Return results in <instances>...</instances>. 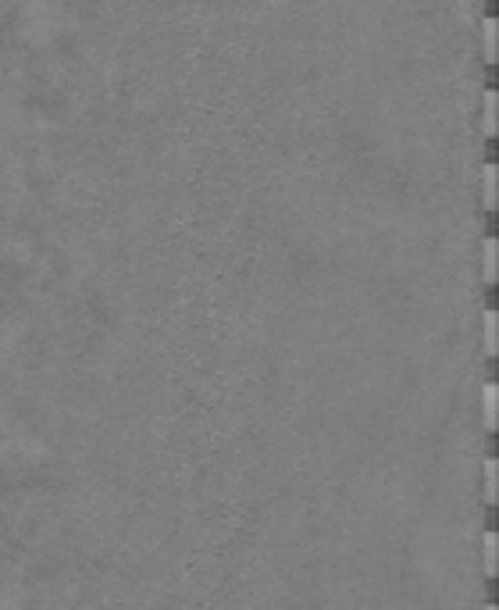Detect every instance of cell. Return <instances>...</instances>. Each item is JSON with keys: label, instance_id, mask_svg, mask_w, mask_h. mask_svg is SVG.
I'll use <instances>...</instances> for the list:
<instances>
[{"label": "cell", "instance_id": "cell-4", "mask_svg": "<svg viewBox=\"0 0 499 610\" xmlns=\"http://www.w3.org/2000/svg\"><path fill=\"white\" fill-rule=\"evenodd\" d=\"M482 50H485L489 65H496V18H485L482 22Z\"/></svg>", "mask_w": 499, "mask_h": 610}, {"label": "cell", "instance_id": "cell-6", "mask_svg": "<svg viewBox=\"0 0 499 610\" xmlns=\"http://www.w3.org/2000/svg\"><path fill=\"white\" fill-rule=\"evenodd\" d=\"M482 132L492 139L496 136V90L485 93V111H482Z\"/></svg>", "mask_w": 499, "mask_h": 610}, {"label": "cell", "instance_id": "cell-2", "mask_svg": "<svg viewBox=\"0 0 499 610\" xmlns=\"http://www.w3.org/2000/svg\"><path fill=\"white\" fill-rule=\"evenodd\" d=\"M482 204L485 211H496V164L482 168Z\"/></svg>", "mask_w": 499, "mask_h": 610}, {"label": "cell", "instance_id": "cell-7", "mask_svg": "<svg viewBox=\"0 0 499 610\" xmlns=\"http://www.w3.org/2000/svg\"><path fill=\"white\" fill-rule=\"evenodd\" d=\"M485 357H496V311H485Z\"/></svg>", "mask_w": 499, "mask_h": 610}, {"label": "cell", "instance_id": "cell-3", "mask_svg": "<svg viewBox=\"0 0 499 610\" xmlns=\"http://www.w3.org/2000/svg\"><path fill=\"white\" fill-rule=\"evenodd\" d=\"M482 279H485V286L496 282V239L492 236L482 243Z\"/></svg>", "mask_w": 499, "mask_h": 610}, {"label": "cell", "instance_id": "cell-5", "mask_svg": "<svg viewBox=\"0 0 499 610\" xmlns=\"http://www.w3.org/2000/svg\"><path fill=\"white\" fill-rule=\"evenodd\" d=\"M482 550H485V557H482V567H485V578H496V532H485V539H482Z\"/></svg>", "mask_w": 499, "mask_h": 610}, {"label": "cell", "instance_id": "cell-9", "mask_svg": "<svg viewBox=\"0 0 499 610\" xmlns=\"http://www.w3.org/2000/svg\"><path fill=\"white\" fill-rule=\"evenodd\" d=\"M485 610H496V603H489V607H485Z\"/></svg>", "mask_w": 499, "mask_h": 610}, {"label": "cell", "instance_id": "cell-8", "mask_svg": "<svg viewBox=\"0 0 499 610\" xmlns=\"http://www.w3.org/2000/svg\"><path fill=\"white\" fill-rule=\"evenodd\" d=\"M496 471H499L496 457H489L485 460V503H496Z\"/></svg>", "mask_w": 499, "mask_h": 610}, {"label": "cell", "instance_id": "cell-1", "mask_svg": "<svg viewBox=\"0 0 499 610\" xmlns=\"http://www.w3.org/2000/svg\"><path fill=\"white\" fill-rule=\"evenodd\" d=\"M496 407H499V389H496V382H485L482 386V425H485V432H496Z\"/></svg>", "mask_w": 499, "mask_h": 610}]
</instances>
